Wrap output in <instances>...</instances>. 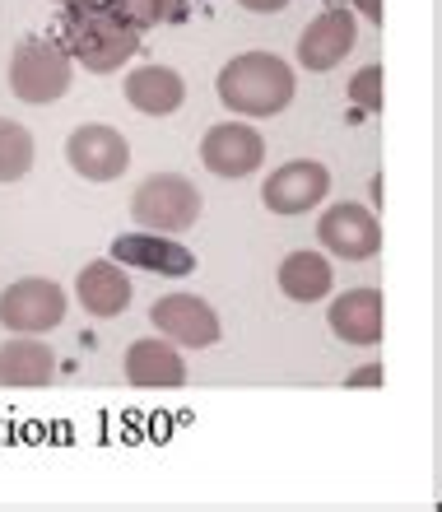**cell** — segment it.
Wrapping results in <instances>:
<instances>
[{
    "label": "cell",
    "instance_id": "obj_1",
    "mask_svg": "<svg viewBox=\"0 0 442 512\" xmlns=\"http://www.w3.org/2000/svg\"><path fill=\"white\" fill-rule=\"evenodd\" d=\"M61 47L89 75H112L140 52V28L121 19L108 0H80L61 14Z\"/></svg>",
    "mask_w": 442,
    "mask_h": 512
},
{
    "label": "cell",
    "instance_id": "obj_2",
    "mask_svg": "<svg viewBox=\"0 0 442 512\" xmlns=\"http://www.w3.org/2000/svg\"><path fill=\"white\" fill-rule=\"evenodd\" d=\"M294 66L280 61L275 52H242L233 56L215 80V94L233 117H275L294 103Z\"/></svg>",
    "mask_w": 442,
    "mask_h": 512
},
{
    "label": "cell",
    "instance_id": "obj_3",
    "mask_svg": "<svg viewBox=\"0 0 442 512\" xmlns=\"http://www.w3.org/2000/svg\"><path fill=\"white\" fill-rule=\"evenodd\" d=\"M75 84V61L56 38L28 33L19 38V47L10 52V94L28 108H47L56 98L70 94Z\"/></svg>",
    "mask_w": 442,
    "mask_h": 512
},
{
    "label": "cell",
    "instance_id": "obj_4",
    "mask_svg": "<svg viewBox=\"0 0 442 512\" xmlns=\"http://www.w3.org/2000/svg\"><path fill=\"white\" fill-rule=\"evenodd\" d=\"M201 210H205L201 191L182 173L145 177L131 196V219L140 229H154V233H187L191 224L201 219Z\"/></svg>",
    "mask_w": 442,
    "mask_h": 512
},
{
    "label": "cell",
    "instance_id": "obj_5",
    "mask_svg": "<svg viewBox=\"0 0 442 512\" xmlns=\"http://www.w3.org/2000/svg\"><path fill=\"white\" fill-rule=\"evenodd\" d=\"M66 308L70 303L61 284L28 275V280H14L0 294V326L14 331V336H42V331H56L66 322Z\"/></svg>",
    "mask_w": 442,
    "mask_h": 512
},
{
    "label": "cell",
    "instance_id": "obj_6",
    "mask_svg": "<svg viewBox=\"0 0 442 512\" xmlns=\"http://www.w3.org/2000/svg\"><path fill=\"white\" fill-rule=\"evenodd\" d=\"M331 196V173L317 159H289L266 177L261 201L270 215H308Z\"/></svg>",
    "mask_w": 442,
    "mask_h": 512
},
{
    "label": "cell",
    "instance_id": "obj_7",
    "mask_svg": "<svg viewBox=\"0 0 442 512\" xmlns=\"http://www.w3.org/2000/svg\"><path fill=\"white\" fill-rule=\"evenodd\" d=\"M66 163L84 182H117L131 168V145L126 135L108 122H89L80 131H70L66 140Z\"/></svg>",
    "mask_w": 442,
    "mask_h": 512
},
{
    "label": "cell",
    "instance_id": "obj_8",
    "mask_svg": "<svg viewBox=\"0 0 442 512\" xmlns=\"http://www.w3.org/2000/svg\"><path fill=\"white\" fill-rule=\"evenodd\" d=\"M149 322L163 340L173 345H187V350H210L219 345V312L196 294H163L154 308H149Z\"/></svg>",
    "mask_w": 442,
    "mask_h": 512
},
{
    "label": "cell",
    "instance_id": "obj_9",
    "mask_svg": "<svg viewBox=\"0 0 442 512\" xmlns=\"http://www.w3.org/2000/svg\"><path fill=\"white\" fill-rule=\"evenodd\" d=\"M201 163L215 177H252L266 163V135L247 122H219L201 135Z\"/></svg>",
    "mask_w": 442,
    "mask_h": 512
},
{
    "label": "cell",
    "instance_id": "obj_10",
    "mask_svg": "<svg viewBox=\"0 0 442 512\" xmlns=\"http://www.w3.org/2000/svg\"><path fill=\"white\" fill-rule=\"evenodd\" d=\"M317 238L340 261H368V256L382 252V224H377V215L368 205H354V201L331 205L317 219Z\"/></svg>",
    "mask_w": 442,
    "mask_h": 512
},
{
    "label": "cell",
    "instance_id": "obj_11",
    "mask_svg": "<svg viewBox=\"0 0 442 512\" xmlns=\"http://www.w3.org/2000/svg\"><path fill=\"white\" fill-rule=\"evenodd\" d=\"M108 256L126 270H149V275H168V280H187V275H196V252L182 247L177 238H168V233H154V229L121 233Z\"/></svg>",
    "mask_w": 442,
    "mask_h": 512
},
{
    "label": "cell",
    "instance_id": "obj_12",
    "mask_svg": "<svg viewBox=\"0 0 442 512\" xmlns=\"http://www.w3.org/2000/svg\"><path fill=\"white\" fill-rule=\"evenodd\" d=\"M354 38H359V24H354V10L345 5H331L312 19L303 33H298V66L322 75V70H335L354 52Z\"/></svg>",
    "mask_w": 442,
    "mask_h": 512
},
{
    "label": "cell",
    "instance_id": "obj_13",
    "mask_svg": "<svg viewBox=\"0 0 442 512\" xmlns=\"http://www.w3.org/2000/svg\"><path fill=\"white\" fill-rule=\"evenodd\" d=\"M326 326H331V336L345 340V345H382V331H387V303H382L377 289H345V294L331 298Z\"/></svg>",
    "mask_w": 442,
    "mask_h": 512
},
{
    "label": "cell",
    "instance_id": "obj_14",
    "mask_svg": "<svg viewBox=\"0 0 442 512\" xmlns=\"http://www.w3.org/2000/svg\"><path fill=\"white\" fill-rule=\"evenodd\" d=\"M75 298H80V308L89 317L112 322V317H121V312L131 308V275L112 256H98V261H89L75 275Z\"/></svg>",
    "mask_w": 442,
    "mask_h": 512
},
{
    "label": "cell",
    "instance_id": "obj_15",
    "mask_svg": "<svg viewBox=\"0 0 442 512\" xmlns=\"http://www.w3.org/2000/svg\"><path fill=\"white\" fill-rule=\"evenodd\" d=\"M126 382L131 387H187V359L173 340L149 336V340H131L126 350Z\"/></svg>",
    "mask_w": 442,
    "mask_h": 512
},
{
    "label": "cell",
    "instance_id": "obj_16",
    "mask_svg": "<svg viewBox=\"0 0 442 512\" xmlns=\"http://www.w3.org/2000/svg\"><path fill=\"white\" fill-rule=\"evenodd\" d=\"M126 103L145 117H173L187 103V80L173 66H135L126 75Z\"/></svg>",
    "mask_w": 442,
    "mask_h": 512
},
{
    "label": "cell",
    "instance_id": "obj_17",
    "mask_svg": "<svg viewBox=\"0 0 442 512\" xmlns=\"http://www.w3.org/2000/svg\"><path fill=\"white\" fill-rule=\"evenodd\" d=\"M275 280H280V294L289 303H322L331 298L335 289V270H331V256L326 252H289L275 270Z\"/></svg>",
    "mask_w": 442,
    "mask_h": 512
},
{
    "label": "cell",
    "instance_id": "obj_18",
    "mask_svg": "<svg viewBox=\"0 0 442 512\" xmlns=\"http://www.w3.org/2000/svg\"><path fill=\"white\" fill-rule=\"evenodd\" d=\"M56 378V354L38 336H14L0 345V387H47Z\"/></svg>",
    "mask_w": 442,
    "mask_h": 512
},
{
    "label": "cell",
    "instance_id": "obj_19",
    "mask_svg": "<svg viewBox=\"0 0 442 512\" xmlns=\"http://www.w3.org/2000/svg\"><path fill=\"white\" fill-rule=\"evenodd\" d=\"M33 159H38V145H33L28 126L0 117V182H19V177H28Z\"/></svg>",
    "mask_w": 442,
    "mask_h": 512
},
{
    "label": "cell",
    "instance_id": "obj_20",
    "mask_svg": "<svg viewBox=\"0 0 442 512\" xmlns=\"http://www.w3.org/2000/svg\"><path fill=\"white\" fill-rule=\"evenodd\" d=\"M121 19H131L135 28H154V24H173L187 14V0H108Z\"/></svg>",
    "mask_w": 442,
    "mask_h": 512
},
{
    "label": "cell",
    "instance_id": "obj_21",
    "mask_svg": "<svg viewBox=\"0 0 442 512\" xmlns=\"http://www.w3.org/2000/svg\"><path fill=\"white\" fill-rule=\"evenodd\" d=\"M382 66H363L354 80H349V103L359 112H382Z\"/></svg>",
    "mask_w": 442,
    "mask_h": 512
},
{
    "label": "cell",
    "instance_id": "obj_22",
    "mask_svg": "<svg viewBox=\"0 0 442 512\" xmlns=\"http://www.w3.org/2000/svg\"><path fill=\"white\" fill-rule=\"evenodd\" d=\"M387 382V373H382V364H363V368H354L345 378V387H354V391H363V387H382Z\"/></svg>",
    "mask_w": 442,
    "mask_h": 512
},
{
    "label": "cell",
    "instance_id": "obj_23",
    "mask_svg": "<svg viewBox=\"0 0 442 512\" xmlns=\"http://www.w3.org/2000/svg\"><path fill=\"white\" fill-rule=\"evenodd\" d=\"M349 5H354V10H359L368 24L382 28V14H387V10H382V0H349Z\"/></svg>",
    "mask_w": 442,
    "mask_h": 512
},
{
    "label": "cell",
    "instance_id": "obj_24",
    "mask_svg": "<svg viewBox=\"0 0 442 512\" xmlns=\"http://www.w3.org/2000/svg\"><path fill=\"white\" fill-rule=\"evenodd\" d=\"M242 10H252V14H280L289 0H238Z\"/></svg>",
    "mask_w": 442,
    "mask_h": 512
},
{
    "label": "cell",
    "instance_id": "obj_25",
    "mask_svg": "<svg viewBox=\"0 0 442 512\" xmlns=\"http://www.w3.org/2000/svg\"><path fill=\"white\" fill-rule=\"evenodd\" d=\"M56 5H80V0H56Z\"/></svg>",
    "mask_w": 442,
    "mask_h": 512
}]
</instances>
